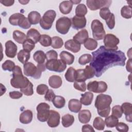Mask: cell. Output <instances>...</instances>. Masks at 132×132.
Instances as JSON below:
<instances>
[{"label": "cell", "mask_w": 132, "mask_h": 132, "mask_svg": "<svg viewBox=\"0 0 132 132\" xmlns=\"http://www.w3.org/2000/svg\"><path fill=\"white\" fill-rule=\"evenodd\" d=\"M23 95V93L19 91H12L9 92V96L12 99H19Z\"/></svg>", "instance_id": "58"}, {"label": "cell", "mask_w": 132, "mask_h": 132, "mask_svg": "<svg viewBox=\"0 0 132 132\" xmlns=\"http://www.w3.org/2000/svg\"><path fill=\"white\" fill-rule=\"evenodd\" d=\"M92 56L89 54H86L81 55L78 59V63L81 65H85L90 63L92 60Z\"/></svg>", "instance_id": "44"}, {"label": "cell", "mask_w": 132, "mask_h": 132, "mask_svg": "<svg viewBox=\"0 0 132 132\" xmlns=\"http://www.w3.org/2000/svg\"><path fill=\"white\" fill-rule=\"evenodd\" d=\"M92 59L90 65L95 72L97 77L101 75L109 68L116 65L124 66L126 59L123 52L107 48L101 46L96 51L93 52Z\"/></svg>", "instance_id": "1"}, {"label": "cell", "mask_w": 132, "mask_h": 132, "mask_svg": "<svg viewBox=\"0 0 132 132\" xmlns=\"http://www.w3.org/2000/svg\"><path fill=\"white\" fill-rule=\"evenodd\" d=\"M105 121L100 117H96L93 121V127L98 130H103L105 128Z\"/></svg>", "instance_id": "38"}, {"label": "cell", "mask_w": 132, "mask_h": 132, "mask_svg": "<svg viewBox=\"0 0 132 132\" xmlns=\"http://www.w3.org/2000/svg\"><path fill=\"white\" fill-rule=\"evenodd\" d=\"M78 120L80 122L83 124L88 123L91 118V112L87 109L80 110L78 115Z\"/></svg>", "instance_id": "21"}, {"label": "cell", "mask_w": 132, "mask_h": 132, "mask_svg": "<svg viewBox=\"0 0 132 132\" xmlns=\"http://www.w3.org/2000/svg\"><path fill=\"white\" fill-rule=\"evenodd\" d=\"M65 48L74 53L78 52L80 50V44L73 39L68 40L65 42Z\"/></svg>", "instance_id": "17"}, {"label": "cell", "mask_w": 132, "mask_h": 132, "mask_svg": "<svg viewBox=\"0 0 132 132\" xmlns=\"http://www.w3.org/2000/svg\"><path fill=\"white\" fill-rule=\"evenodd\" d=\"M56 16V13L53 10L46 11L40 21V26L45 30L50 29Z\"/></svg>", "instance_id": "3"}, {"label": "cell", "mask_w": 132, "mask_h": 132, "mask_svg": "<svg viewBox=\"0 0 132 132\" xmlns=\"http://www.w3.org/2000/svg\"><path fill=\"white\" fill-rule=\"evenodd\" d=\"M108 27L110 29H112L115 26V16L114 15L111 13L109 17L105 21Z\"/></svg>", "instance_id": "52"}, {"label": "cell", "mask_w": 132, "mask_h": 132, "mask_svg": "<svg viewBox=\"0 0 132 132\" xmlns=\"http://www.w3.org/2000/svg\"><path fill=\"white\" fill-rule=\"evenodd\" d=\"M45 55L47 61L51 59H57L58 58V54L54 50H50L47 52Z\"/></svg>", "instance_id": "55"}, {"label": "cell", "mask_w": 132, "mask_h": 132, "mask_svg": "<svg viewBox=\"0 0 132 132\" xmlns=\"http://www.w3.org/2000/svg\"><path fill=\"white\" fill-rule=\"evenodd\" d=\"M50 106L46 103H41L38 105L36 109L37 111V119L42 122L47 121L50 114Z\"/></svg>", "instance_id": "9"}, {"label": "cell", "mask_w": 132, "mask_h": 132, "mask_svg": "<svg viewBox=\"0 0 132 132\" xmlns=\"http://www.w3.org/2000/svg\"><path fill=\"white\" fill-rule=\"evenodd\" d=\"M116 127L117 130L121 132H127L129 130L128 126L123 122H118Z\"/></svg>", "instance_id": "54"}, {"label": "cell", "mask_w": 132, "mask_h": 132, "mask_svg": "<svg viewBox=\"0 0 132 132\" xmlns=\"http://www.w3.org/2000/svg\"><path fill=\"white\" fill-rule=\"evenodd\" d=\"M19 3L22 4V5H26V4H27L29 2V1H19Z\"/></svg>", "instance_id": "62"}, {"label": "cell", "mask_w": 132, "mask_h": 132, "mask_svg": "<svg viewBox=\"0 0 132 132\" xmlns=\"http://www.w3.org/2000/svg\"><path fill=\"white\" fill-rule=\"evenodd\" d=\"M111 3L112 1L87 0L86 1L87 6L91 10H96L103 7L108 8Z\"/></svg>", "instance_id": "11"}, {"label": "cell", "mask_w": 132, "mask_h": 132, "mask_svg": "<svg viewBox=\"0 0 132 132\" xmlns=\"http://www.w3.org/2000/svg\"><path fill=\"white\" fill-rule=\"evenodd\" d=\"M88 10L86 5L84 4H78L75 9V14L77 16L82 17L87 13Z\"/></svg>", "instance_id": "36"}, {"label": "cell", "mask_w": 132, "mask_h": 132, "mask_svg": "<svg viewBox=\"0 0 132 132\" xmlns=\"http://www.w3.org/2000/svg\"><path fill=\"white\" fill-rule=\"evenodd\" d=\"M118 122V118L113 115L107 116L105 119V124L107 127H116Z\"/></svg>", "instance_id": "32"}, {"label": "cell", "mask_w": 132, "mask_h": 132, "mask_svg": "<svg viewBox=\"0 0 132 132\" xmlns=\"http://www.w3.org/2000/svg\"><path fill=\"white\" fill-rule=\"evenodd\" d=\"M88 38V32L86 29H82L73 37V39L80 44H84Z\"/></svg>", "instance_id": "18"}, {"label": "cell", "mask_w": 132, "mask_h": 132, "mask_svg": "<svg viewBox=\"0 0 132 132\" xmlns=\"http://www.w3.org/2000/svg\"><path fill=\"white\" fill-rule=\"evenodd\" d=\"M93 38L95 40H101L104 39L106 35L103 23L98 20L92 21L91 25Z\"/></svg>", "instance_id": "4"}, {"label": "cell", "mask_w": 132, "mask_h": 132, "mask_svg": "<svg viewBox=\"0 0 132 132\" xmlns=\"http://www.w3.org/2000/svg\"><path fill=\"white\" fill-rule=\"evenodd\" d=\"M73 4L70 1H64L59 4V8L60 11L64 14H69L72 10Z\"/></svg>", "instance_id": "23"}, {"label": "cell", "mask_w": 132, "mask_h": 132, "mask_svg": "<svg viewBox=\"0 0 132 132\" xmlns=\"http://www.w3.org/2000/svg\"><path fill=\"white\" fill-rule=\"evenodd\" d=\"M110 110H111V108L110 107H109L105 109L97 110V113L99 114V116H100L102 117L106 118L107 116H108V115L109 114Z\"/></svg>", "instance_id": "57"}, {"label": "cell", "mask_w": 132, "mask_h": 132, "mask_svg": "<svg viewBox=\"0 0 132 132\" xmlns=\"http://www.w3.org/2000/svg\"><path fill=\"white\" fill-rule=\"evenodd\" d=\"M81 130H82V131H84V132H86V131L94 132V129H93L92 126L89 124H86V125H83L82 126Z\"/></svg>", "instance_id": "59"}, {"label": "cell", "mask_w": 132, "mask_h": 132, "mask_svg": "<svg viewBox=\"0 0 132 132\" xmlns=\"http://www.w3.org/2000/svg\"><path fill=\"white\" fill-rule=\"evenodd\" d=\"M2 69L4 70L11 72V71H13L15 65V63L13 61L10 60H7L2 64Z\"/></svg>", "instance_id": "45"}, {"label": "cell", "mask_w": 132, "mask_h": 132, "mask_svg": "<svg viewBox=\"0 0 132 132\" xmlns=\"http://www.w3.org/2000/svg\"><path fill=\"white\" fill-rule=\"evenodd\" d=\"M54 106L57 108H63L65 104V100L64 98L61 96H56L53 101Z\"/></svg>", "instance_id": "37"}, {"label": "cell", "mask_w": 132, "mask_h": 132, "mask_svg": "<svg viewBox=\"0 0 132 132\" xmlns=\"http://www.w3.org/2000/svg\"><path fill=\"white\" fill-rule=\"evenodd\" d=\"M76 70L73 67H70L66 71L64 77L65 79L69 82H74L76 79Z\"/></svg>", "instance_id": "29"}, {"label": "cell", "mask_w": 132, "mask_h": 132, "mask_svg": "<svg viewBox=\"0 0 132 132\" xmlns=\"http://www.w3.org/2000/svg\"><path fill=\"white\" fill-rule=\"evenodd\" d=\"M63 45V41L62 39L58 36L53 37L52 38L51 46L55 49L60 48L62 47Z\"/></svg>", "instance_id": "39"}, {"label": "cell", "mask_w": 132, "mask_h": 132, "mask_svg": "<svg viewBox=\"0 0 132 132\" xmlns=\"http://www.w3.org/2000/svg\"><path fill=\"white\" fill-rule=\"evenodd\" d=\"M0 3H2L3 5L5 6H12L14 3V1H11V0H3V1H1Z\"/></svg>", "instance_id": "60"}, {"label": "cell", "mask_w": 132, "mask_h": 132, "mask_svg": "<svg viewBox=\"0 0 132 132\" xmlns=\"http://www.w3.org/2000/svg\"><path fill=\"white\" fill-rule=\"evenodd\" d=\"M111 12L107 7H103L100 9V15L101 18L105 21L109 17Z\"/></svg>", "instance_id": "50"}, {"label": "cell", "mask_w": 132, "mask_h": 132, "mask_svg": "<svg viewBox=\"0 0 132 132\" xmlns=\"http://www.w3.org/2000/svg\"><path fill=\"white\" fill-rule=\"evenodd\" d=\"M27 18L30 24L35 25L40 22L41 17L39 12L36 11H32L29 13Z\"/></svg>", "instance_id": "28"}, {"label": "cell", "mask_w": 132, "mask_h": 132, "mask_svg": "<svg viewBox=\"0 0 132 132\" xmlns=\"http://www.w3.org/2000/svg\"><path fill=\"white\" fill-rule=\"evenodd\" d=\"M5 54L7 57L13 58L17 54V45L11 40H8L5 43Z\"/></svg>", "instance_id": "14"}, {"label": "cell", "mask_w": 132, "mask_h": 132, "mask_svg": "<svg viewBox=\"0 0 132 132\" xmlns=\"http://www.w3.org/2000/svg\"><path fill=\"white\" fill-rule=\"evenodd\" d=\"M32 112L30 110H26L23 111L20 115V122L24 124L30 123L32 120Z\"/></svg>", "instance_id": "20"}, {"label": "cell", "mask_w": 132, "mask_h": 132, "mask_svg": "<svg viewBox=\"0 0 132 132\" xmlns=\"http://www.w3.org/2000/svg\"><path fill=\"white\" fill-rule=\"evenodd\" d=\"M71 20V25L73 28L76 30L84 28L87 23V20L85 16L80 17L76 15L74 16Z\"/></svg>", "instance_id": "15"}, {"label": "cell", "mask_w": 132, "mask_h": 132, "mask_svg": "<svg viewBox=\"0 0 132 132\" xmlns=\"http://www.w3.org/2000/svg\"><path fill=\"white\" fill-rule=\"evenodd\" d=\"M71 26V20L68 17L60 18L56 21V29L60 34L65 35L67 34Z\"/></svg>", "instance_id": "8"}, {"label": "cell", "mask_w": 132, "mask_h": 132, "mask_svg": "<svg viewBox=\"0 0 132 132\" xmlns=\"http://www.w3.org/2000/svg\"><path fill=\"white\" fill-rule=\"evenodd\" d=\"M84 44L85 47L90 51L94 50L97 46V42L92 38H88Z\"/></svg>", "instance_id": "35"}, {"label": "cell", "mask_w": 132, "mask_h": 132, "mask_svg": "<svg viewBox=\"0 0 132 132\" xmlns=\"http://www.w3.org/2000/svg\"><path fill=\"white\" fill-rule=\"evenodd\" d=\"M35 43L29 39H27L23 43V50L28 52H30L35 48Z\"/></svg>", "instance_id": "43"}, {"label": "cell", "mask_w": 132, "mask_h": 132, "mask_svg": "<svg viewBox=\"0 0 132 132\" xmlns=\"http://www.w3.org/2000/svg\"><path fill=\"white\" fill-rule=\"evenodd\" d=\"M68 107L70 111L77 113L80 110L82 105L80 101L78 100L71 99L69 101Z\"/></svg>", "instance_id": "22"}, {"label": "cell", "mask_w": 132, "mask_h": 132, "mask_svg": "<svg viewBox=\"0 0 132 132\" xmlns=\"http://www.w3.org/2000/svg\"><path fill=\"white\" fill-rule=\"evenodd\" d=\"M119 39L114 35L108 34L104 38V43L105 46L108 49L117 50L118 47L117 45L119 43Z\"/></svg>", "instance_id": "12"}, {"label": "cell", "mask_w": 132, "mask_h": 132, "mask_svg": "<svg viewBox=\"0 0 132 132\" xmlns=\"http://www.w3.org/2000/svg\"><path fill=\"white\" fill-rule=\"evenodd\" d=\"M56 96L55 94L52 89H48L44 95V98L45 100L49 102H53L55 97Z\"/></svg>", "instance_id": "56"}, {"label": "cell", "mask_w": 132, "mask_h": 132, "mask_svg": "<svg viewBox=\"0 0 132 132\" xmlns=\"http://www.w3.org/2000/svg\"><path fill=\"white\" fill-rule=\"evenodd\" d=\"M18 59L20 62L22 64H25L30 59V52H28L24 50H20L17 55Z\"/></svg>", "instance_id": "31"}, {"label": "cell", "mask_w": 132, "mask_h": 132, "mask_svg": "<svg viewBox=\"0 0 132 132\" xmlns=\"http://www.w3.org/2000/svg\"><path fill=\"white\" fill-rule=\"evenodd\" d=\"M48 90V87L47 85L45 84H40L37 86L36 89V92L38 94L40 95H43L46 93Z\"/></svg>", "instance_id": "53"}, {"label": "cell", "mask_w": 132, "mask_h": 132, "mask_svg": "<svg viewBox=\"0 0 132 132\" xmlns=\"http://www.w3.org/2000/svg\"><path fill=\"white\" fill-rule=\"evenodd\" d=\"M24 73L27 76L33 77L37 71V67L31 62H27L23 66Z\"/></svg>", "instance_id": "19"}, {"label": "cell", "mask_w": 132, "mask_h": 132, "mask_svg": "<svg viewBox=\"0 0 132 132\" xmlns=\"http://www.w3.org/2000/svg\"><path fill=\"white\" fill-rule=\"evenodd\" d=\"M81 97L80 98V102L81 104L85 106H88L92 103L93 98V94L91 92H86L84 94H81Z\"/></svg>", "instance_id": "27"}, {"label": "cell", "mask_w": 132, "mask_h": 132, "mask_svg": "<svg viewBox=\"0 0 132 132\" xmlns=\"http://www.w3.org/2000/svg\"><path fill=\"white\" fill-rule=\"evenodd\" d=\"M73 86L75 89L81 92H85L87 88V86L85 81H75L74 82Z\"/></svg>", "instance_id": "49"}, {"label": "cell", "mask_w": 132, "mask_h": 132, "mask_svg": "<svg viewBox=\"0 0 132 132\" xmlns=\"http://www.w3.org/2000/svg\"><path fill=\"white\" fill-rule=\"evenodd\" d=\"M70 2L73 4H78L81 1H70Z\"/></svg>", "instance_id": "63"}, {"label": "cell", "mask_w": 132, "mask_h": 132, "mask_svg": "<svg viewBox=\"0 0 132 132\" xmlns=\"http://www.w3.org/2000/svg\"><path fill=\"white\" fill-rule=\"evenodd\" d=\"M45 67L50 71L60 73L65 70L67 64L61 59H51L46 61Z\"/></svg>", "instance_id": "5"}, {"label": "cell", "mask_w": 132, "mask_h": 132, "mask_svg": "<svg viewBox=\"0 0 132 132\" xmlns=\"http://www.w3.org/2000/svg\"><path fill=\"white\" fill-rule=\"evenodd\" d=\"M45 64L44 63H38L37 66V71L35 75L34 76L33 78L35 79H39L41 76L42 73L45 71L46 70Z\"/></svg>", "instance_id": "47"}, {"label": "cell", "mask_w": 132, "mask_h": 132, "mask_svg": "<svg viewBox=\"0 0 132 132\" xmlns=\"http://www.w3.org/2000/svg\"><path fill=\"white\" fill-rule=\"evenodd\" d=\"M39 42L43 46L48 47L51 45L52 38L47 35H42Z\"/></svg>", "instance_id": "41"}, {"label": "cell", "mask_w": 132, "mask_h": 132, "mask_svg": "<svg viewBox=\"0 0 132 132\" xmlns=\"http://www.w3.org/2000/svg\"><path fill=\"white\" fill-rule=\"evenodd\" d=\"M12 72V78L10 80V84L13 88L20 89L24 88L30 82L23 75L21 68L19 65H15Z\"/></svg>", "instance_id": "2"}, {"label": "cell", "mask_w": 132, "mask_h": 132, "mask_svg": "<svg viewBox=\"0 0 132 132\" xmlns=\"http://www.w3.org/2000/svg\"><path fill=\"white\" fill-rule=\"evenodd\" d=\"M60 118V114L57 111L51 110L47 120V124L51 127H56L59 124Z\"/></svg>", "instance_id": "13"}, {"label": "cell", "mask_w": 132, "mask_h": 132, "mask_svg": "<svg viewBox=\"0 0 132 132\" xmlns=\"http://www.w3.org/2000/svg\"><path fill=\"white\" fill-rule=\"evenodd\" d=\"M20 91L22 93H23L24 95L26 96L32 95L34 93L32 84L31 82H30L26 87L20 89Z\"/></svg>", "instance_id": "48"}, {"label": "cell", "mask_w": 132, "mask_h": 132, "mask_svg": "<svg viewBox=\"0 0 132 132\" xmlns=\"http://www.w3.org/2000/svg\"><path fill=\"white\" fill-rule=\"evenodd\" d=\"M13 39L19 44H23L27 39V36L23 32L15 30L13 32Z\"/></svg>", "instance_id": "30"}, {"label": "cell", "mask_w": 132, "mask_h": 132, "mask_svg": "<svg viewBox=\"0 0 132 132\" xmlns=\"http://www.w3.org/2000/svg\"><path fill=\"white\" fill-rule=\"evenodd\" d=\"M126 70L128 72H131V59L129 58L126 63Z\"/></svg>", "instance_id": "61"}, {"label": "cell", "mask_w": 132, "mask_h": 132, "mask_svg": "<svg viewBox=\"0 0 132 132\" xmlns=\"http://www.w3.org/2000/svg\"><path fill=\"white\" fill-rule=\"evenodd\" d=\"M123 114V112L120 105L114 106L112 108V115L118 118H121Z\"/></svg>", "instance_id": "51"}, {"label": "cell", "mask_w": 132, "mask_h": 132, "mask_svg": "<svg viewBox=\"0 0 132 132\" xmlns=\"http://www.w3.org/2000/svg\"><path fill=\"white\" fill-rule=\"evenodd\" d=\"M18 26L22 28L26 29L30 27L31 24L29 23L28 18H26L24 15L21 18L18 22Z\"/></svg>", "instance_id": "46"}, {"label": "cell", "mask_w": 132, "mask_h": 132, "mask_svg": "<svg viewBox=\"0 0 132 132\" xmlns=\"http://www.w3.org/2000/svg\"><path fill=\"white\" fill-rule=\"evenodd\" d=\"M27 39L31 40L35 43H37L40 40L41 35L40 32L35 28L30 29L27 32Z\"/></svg>", "instance_id": "26"}, {"label": "cell", "mask_w": 132, "mask_h": 132, "mask_svg": "<svg viewBox=\"0 0 132 132\" xmlns=\"http://www.w3.org/2000/svg\"><path fill=\"white\" fill-rule=\"evenodd\" d=\"M33 58L34 60L38 63H44L45 60L46 59V55L43 51H36L33 55Z\"/></svg>", "instance_id": "34"}, {"label": "cell", "mask_w": 132, "mask_h": 132, "mask_svg": "<svg viewBox=\"0 0 132 132\" xmlns=\"http://www.w3.org/2000/svg\"><path fill=\"white\" fill-rule=\"evenodd\" d=\"M76 81H85L87 79L93 77L95 72L92 67L88 65L84 69L76 70Z\"/></svg>", "instance_id": "6"}, {"label": "cell", "mask_w": 132, "mask_h": 132, "mask_svg": "<svg viewBox=\"0 0 132 132\" xmlns=\"http://www.w3.org/2000/svg\"><path fill=\"white\" fill-rule=\"evenodd\" d=\"M87 87V89L90 92L94 93H103L107 90L108 86L105 81H97L95 80L89 82Z\"/></svg>", "instance_id": "10"}, {"label": "cell", "mask_w": 132, "mask_h": 132, "mask_svg": "<svg viewBox=\"0 0 132 132\" xmlns=\"http://www.w3.org/2000/svg\"><path fill=\"white\" fill-rule=\"evenodd\" d=\"M111 102L112 98L110 95L101 94L96 96L94 106L97 110H103L109 107Z\"/></svg>", "instance_id": "7"}, {"label": "cell", "mask_w": 132, "mask_h": 132, "mask_svg": "<svg viewBox=\"0 0 132 132\" xmlns=\"http://www.w3.org/2000/svg\"><path fill=\"white\" fill-rule=\"evenodd\" d=\"M62 84L61 78L58 75H52L48 79V84L53 88L57 89L59 88Z\"/></svg>", "instance_id": "24"}, {"label": "cell", "mask_w": 132, "mask_h": 132, "mask_svg": "<svg viewBox=\"0 0 132 132\" xmlns=\"http://www.w3.org/2000/svg\"><path fill=\"white\" fill-rule=\"evenodd\" d=\"M60 59L64 61L67 64L71 65L74 61V56L73 55L67 51H62L59 55Z\"/></svg>", "instance_id": "25"}, {"label": "cell", "mask_w": 132, "mask_h": 132, "mask_svg": "<svg viewBox=\"0 0 132 132\" xmlns=\"http://www.w3.org/2000/svg\"><path fill=\"white\" fill-rule=\"evenodd\" d=\"M123 113L125 115V119L127 122H131L132 118V105L130 103H124L121 106Z\"/></svg>", "instance_id": "16"}, {"label": "cell", "mask_w": 132, "mask_h": 132, "mask_svg": "<svg viewBox=\"0 0 132 132\" xmlns=\"http://www.w3.org/2000/svg\"><path fill=\"white\" fill-rule=\"evenodd\" d=\"M121 14L124 18L130 19L131 18V7L127 5L124 6L121 8Z\"/></svg>", "instance_id": "42"}, {"label": "cell", "mask_w": 132, "mask_h": 132, "mask_svg": "<svg viewBox=\"0 0 132 132\" xmlns=\"http://www.w3.org/2000/svg\"><path fill=\"white\" fill-rule=\"evenodd\" d=\"M24 15L22 13H16L12 14L9 18V22L10 24L13 26H18V22Z\"/></svg>", "instance_id": "40"}, {"label": "cell", "mask_w": 132, "mask_h": 132, "mask_svg": "<svg viewBox=\"0 0 132 132\" xmlns=\"http://www.w3.org/2000/svg\"><path fill=\"white\" fill-rule=\"evenodd\" d=\"M74 122V117L73 115L66 114L62 117V124L64 127H68L71 126Z\"/></svg>", "instance_id": "33"}]
</instances>
